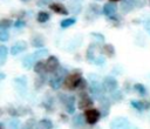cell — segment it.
Segmentation results:
<instances>
[{"label":"cell","mask_w":150,"mask_h":129,"mask_svg":"<svg viewBox=\"0 0 150 129\" xmlns=\"http://www.w3.org/2000/svg\"><path fill=\"white\" fill-rule=\"evenodd\" d=\"M81 82H82L81 75L79 73H73V74L68 75L67 77H64L63 86H64V88H67L69 90H73L75 88H79V86L81 84Z\"/></svg>","instance_id":"1"},{"label":"cell","mask_w":150,"mask_h":129,"mask_svg":"<svg viewBox=\"0 0 150 129\" xmlns=\"http://www.w3.org/2000/svg\"><path fill=\"white\" fill-rule=\"evenodd\" d=\"M111 129H134L130 122L125 117H116L110 123Z\"/></svg>","instance_id":"2"},{"label":"cell","mask_w":150,"mask_h":129,"mask_svg":"<svg viewBox=\"0 0 150 129\" xmlns=\"http://www.w3.org/2000/svg\"><path fill=\"white\" fill-rule=\"evenodd\" d=\"M64 74H66V70H64V69H62V68L57 69V70H56V74L53 75V76L49 79V86H50L52 88H54V89H57V88L60 87V84L62 83V80H63V77H64Z\"/></svg>","instance_id":"3"},{"label":"cell","mask_w":150,"mask_h":129,"mask_svg":"<svg viewBox=\"0 0 150 129\" xmlns=\"http://www.w3.org/2000/svg\"><path fill=\"white\" fill-rule=\"evenodd\" d=\"M84 118H86V121H87L89 124H94V123H96V122L98 121V118H100V113H98V110H96V109H88V110H86V113H84Z\"/></svg>","instance_id":"4"},{"label":"cell","mask_w":150,"mask_h":129,"mask_svg":"<svg viewBox=\"0 0 150 129\" xmlns=\"http://www.w3.org/2000/svg\"><path fill=\"white\" fill-rule=\"evenodd\" d=\"M45 64H46V72H48V73L56 72L59 68V61L55 56H49Z\"/></svg>","instance_id":"5"},{"label":"cell","mask_w":150,"mask_h":129,"mask_svg":"<svg viewBox=\"0 0 150 129\" xmlns=\"http://www.w3.org/2000/svg\"><path fill=\"white\" fill-rule=\"evenodd\" d=\"M102 87H103V89L107 90V91H115L116 88H117V81H116L114 77H105V79L103 80Z\"/></svg>","instance_id":"6"},{"label":"cell","mask_w":150,"mask_h":129,"mask_svg":"<svg viewBox=\"0 0 150 129\" xmlns=\"http://www.w3.org/2000/svg\"><path fill=\"white\" fill-rule=\"evenodd\" d=\"M26 48H27V43H26L25 41H18V42H15V43L11 47V54L16 55L18 53L23 52Z\"/></svg>","instance_id":"7"},{"label":"cell","mask_w":150,"mask_h":129,"mask_svg":"<svg viewBox=\"0 0 150 129\" xmlns=\"http://www.w3.org/2000/svg\"><path fill=\"white\" fill-rule=\"evenodd\" d=\"M90 90H91V93H93V95H94V96H96V97H103V96H102L103 87H102L100 83H97V82L91 83Z\"/></svg>","instance_id":"8"},{"label":"cell","mask_w":150,"mask_h":129,"mask_svg":"<svg viewBox=\"0 0 150 129\" xmlns=\"http://www.w3.org/2000/svg\"><path fill=\"white\" fill-rule=\"evenodd\" d=\"M135 0H123L122 1V6H121V8H122V11L124 12V13H128V12H130L134 7H135Z\"/></svg>","instance_id":"9"},{"label":"cell","mask_w":150,"mask_h":129,"mask_svg":"<svg viewBox=\"0 0 150 129\" xmlns=\"http://www.w3.org/2000/svg\"><path fill=\"white\" fill-rule=\"evenodd\" d=\"M103 13L105 15H114L116 13V6H115V4H112V2L105 4L103 6Z\"/></svg>","instance_id":"10"},{"label":"cell","mask_w":150,"mask_h":129,"mask_svg":"<svg viewBox=\"0 0 150 129\" xmlns=\"http://www.w3.org/2000/svg\"><path fill=\"white\" fill-rule=\"evenodd\" d=\"M91 104H93L91 99H90V97H88L87 95H84V96H82V97H81V100H80V102H79V108L84 109V108L91 107Z\"/></svg>","instance_id":"11"},{"label":"cell","mask_w":150,"mask_h":129,"mask_svg":"<svg viewBox=\"0 0 150 129\" xmlns=\"http://www.w3.org/2000/svg\"><path fill=\"white\" fill-rule=\"evenodd\" d=\"M50 8L52 11H54L55 13H59V14H68V11L66 9V7L61 4H52L50 5Z\"/></svg>","instance_id":"12"},{"label":"cell","mask_w":150,"mask_h":129,"mask_svg":"<svg viewBox=\"0 0 150 129\" xmlns=\"http://www.w3.org/2000/svg\"><path fill=\"white\" fill-rule=\"evenodd\" d=\"M52 127H53L52 122L49 120H46V118H43L36 123V129H50Z\"/></svg>","instance_id":"13"},{"label":"cell","mask_w":150,"mask_h":129,"mask_svg":"<svg viewBox=\"0 0 150 129\" xmlns=\"http://www.w3.org/2000/svg\"><path fill=\"white\" fill-rule=\"evenodd\" d=\"M34 61H35V56H34V54H32V55H27V56L22 60V64H23L25 68H30V67L33 66Z\"/></svg>","instance_id":"14"},{"label":"cell","mask_w":150,"mask_h":129,"mask_svg":"<svg viewBox=\"0 0 150 129\" xmlns=\"http://www.w3.org/2000/svg\"><path fill=\"white\" fill-rule=\"evenodd\" d=\"M66 107L68 109L69 113H73L74 111V96H66Z\"/></svg>","instance_id":"15"},{"label":"cell","mask_w":150,"mask_h":129,"mask_svg":"<svg viewBox=\"0 0 150 129\" xmlns=\"http://www.w3.org/2000/svg\"><path fill=\"white\" fill-rule=\"evenodd\" d=\"M101 108H102L103 115L105 116V115L109 113V101H108L107 99H103V101L101 102Z\"/></svg>","instance_id":"16"},{"label":"cell","mask_w":150,"mask_h":129,"mask_svg":"<svg viewBox=\"0 0 150 129\" xmlns=\"http://www.w3.org/2000/svg\"><path fill=\"white\" fill-rule=\"evenodd\" d=\"M47 54H48V50H46V49H40V50H36V52H35L34 56H35L36 60H41V59L46 57Z\"/></svg>","instance_id":"17"},{"label":"cell","mask_w":150,"mask_h":129,"mask_svg":"<svg viewBox=\"0 0 150 129\" xmlns=\"http://www.w3.org/2000/svg\"><path fill=\"white\" fill-rule=\"evenodd\" d=\"M7 53H8L7 48H6L5 46H0V62H1V63L5 62L6 56H7Z\"/></svg>","instance_id":"18"},{"label":"cell","mask_w":150,"mask_h":129,"mask_svg":"<svg viewBox=\"0 0 150 129\" xmlns=\"http://www.w3.org/2000/svg\"><path fill=\"white\" fill-rule=\"evenodd\" d=\"M73 123L75 127H81L83 124V116L82 115H75L73 118Z\"/></svg>","instance_id":"19"},{"label":"cell","mask_w":150,"mask_h":129,"mask_svg":"<svg viewBox=\"0 0 150 129\" xmlns=\"http://www.w3.org/2000/svg\"><path fill=\"white\" fill-rule=\"evenodd\" d=\"M49 19V14L47 12H40L38 14V21L39 22H46Z\"/></svg>","instance_id":"20"},{"label":"cell","mask_w":150,"mask_h":129,"mask_svg":"<svg viewBox=\"0 0 150 129\" xmlns=\"http://www.w3.org/2000/svg\"><path fill=\"white\" fill-rule=\"evenodd\" d=\"M32 45H33L34 47H41V46H43V40H42V38H41V36H35V38L33 39Z\"/></svg>","instance_id":"21"},{"label":"cell","mask_w":150,"mask_h":129,"mask_svg":"<svg viewBox=\"0 0 150 129\" xmlns=\"http://www.w3.org/2000/svg\"><path fill=\"white\" fill-rule=\"evenodd\" d=\"M36 73H43V72H46V64L45 63H42V62H38L36 64H35V69H34Z\"/></svg>","instance_id":"22"},{"label":"cell","mask_w":150,"mask_h":129,"mask_svg":"<svg viewBox=\"0 0 150 129\" xmlns=\"http://www.w3.org/2000/svg\"><path fill=\"white\" fill-rule=\"evenodd\" d=\"M74 23H75V19H66V20H63L61 22V27L67 28V27H69V26H71Z\"/></svg>","instance_id":"23"},{"label":"cell","mask_w":150,"mask_h":129,"mask_svg":"<svg viewBox=\"0 0 150 129\" xmlns=\"http://www.w3.org/2000/svg\"><path fill=\"white\" fill-rule=\"evenodd\" d=\"M8 38H9V35H8V32L5 29V28H1V30H0V41H7L8 40Z\"/></svg>","instance_id":"24"},{"label":"cell","mask_w":150,"mask_h":129,"mask_svg":"<svg viewBox=\"0 0 150 129\" xmlns=\"http://www.w3.org/2000/svg\"><path fill=\"white\" fill-rule=\"evenodd\" d=\"M103 52L105 54H108V56H111L114 54V47L111 45H105V46H103Z\"/></svg>","instance_id":"25"},{"label":"cell","mask_w":150,"mask_h":129,"mask_svg":"<svg viewBox=\"0 0 150 129\" xmlns=\"http://www.w3.org/2000/svg\"><path fill=\"white\" fill-rule=\"evenodd\" d=\"M131 104H132L136 109H139V110H141V109H143V108H144L143 106H144V104H148V103H146V102H145V103H144V102H139V101H132V102H131Z\"/></svg>","instance_id":"26"},{"label":"cell","mask_w":150,"mask_h":129,"mask_svg":"<svg viewBox=\"0 0 150 129\" xmlns=\"http://www.w3.org/2000/svg\"><path fill=\"white\" fill-rule=\"evenodd\" d=\"M26 129H36V123L34 120H29L26 123Z\"/></svg>","instance_id":"27"},{"label":"cell","mask_w":150,"mask_h":129,"mask_svg":"<svg viewBox=\"0 0 150 129\" xmlns=\"http://www.w3.org/2000/svg\"><path fill=\"white\" fill-rule=\"evenodd\" d=\"M11 22H12L11 20H8V19H4V20L1 21V23H0V25H1V28L7 29V28L11 26Z\"/></svg>","instance_id":"28"},{"label":"cell","mask_w":150,"mask_h":129,"mask_svg":"<svg viewBox=\"0 0 150 129\" xmlns=\"http://www.w3.org/2000/svg\"><path fill=\"white\" fill-rule=\"evenodd\" d=\"M135 89H136L138 93H141V94H145V89H144V86H142V84H139V83L135 84Z\"/></svg>","instance_id":"29"},{"label":"cell","mask_w":150,"mask_h":129,"mask_svg":"<svg viewBox=\"0 0 150 129\" xmlns=\"http://www.w3.org/2000/svg\"><path fill=\"white\" fill-rule=\"evenodd\" d=\"M145 28H146V30L150 33V21H148V22L145 23Z\"/></svg>","instance_id":"30"},{"label":"cell","mask_w":150,"mask_h":129,"mask_svg":"<svg viewBox=\"0 0 150 129\" xmlns=\"http://www.w3.org/2000/svg\"><path fill=\"white\" fill-rule=\"evenodd\" d=\"M15 26H16V27H21V26H23V22H22V21H16Z\"/></svg>","instance_id":"31"},{"label":"cell","mask_w":150,"mask_h":129,"mask_svg":"<svg viewBox=\"0 0 150 129\" xmlns=\"http://www.w3.org/2000/svg\"><path fill=\"white\" fill-rule=\"evenodd\" d=\"M116 1H120V0H110V2H116Z\"/></svg>","instance_id":"32"},{"label":"cell","mask_w":150,"mask_h":129,"mask_svg":"<svg viewBox=\"0 0 150 129\" xmlns=\"http://www.w3.org/2000/svg\"><path fill=\"white\" fill-rule=\"evenodd\" d=\"M22 1H27V0H22Z\"/></svg>","instance_id":"33"},{"label":"cell","mask_w":150,"mask_h":129,"mask_svg":"<svg viewBox=\"0 0 150 129\" xmlns=\"http://www.w3.org/2000/svg\"><path fill=\"white\" fill-rule=\"evenodd\" d=\"M149 4H150V0H149Z\"/></svg>","instance_id":"34"}]
</instances>
